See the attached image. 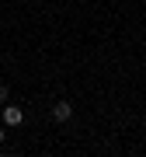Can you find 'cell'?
<instances>
[{
    "label": "cell",
    "mask_w": 146,
    "mask_h": 157,
    "mask_svg": "<svg viewBox=\"0 0 146 157\" xmlns=\"http://www.w3.org/2000/svg\"><path fill=\"white\" fill-rule=\"evenodd\" d=\"M0 119H4V126H7V129L24 126V112H21L17 105H4V108H0Z\"/></svg>",
    "instance_id": "cell-1"
},
{
    "label": "cell",
    "mask_w": 146,
    "mask_h": 157,
    "mask_svg": "<svg viewBox=\"0 0 146 157\" xmlns=\"http://www.w3.org/2000/svg\"><path fill=\"white\" fill-rule=\"evenodd\" d=\"M52 119H56V122H70L73 119V105L70 101H56V105H52Z\"/></svg>",
    "instance_id": "cell-2"
},
{
    "label": "cell",
    "mask_w": 146,
    "mask_h": 157,
    "mask_svg": "<svg viewBox=\"0 0 146 157\" xmlns=\"http://www.w3.org/2000/svg\"><path fill=\"white\" fill-rule=\"evenodd\" d=\"M7 98H11V87H7V84H0V101H7Z\"/></svg>",
    "instance_id": "cell-3"
},
{
    "label": "cell",
    "mask_w": 146,
    "mask_h": 157,
    "mask_svg": "<svg viewBox=\"0 0 146 157\" xmlns=\"http://www.w3.org/2000/svg\"><path fill=\"white\" fill-rule=\"evenodd\" d=\"M7 140V126H0V143H4Z\"/></svg>",
    "instance_id": "cell-4"
},
{
    "label": "cell",
    "mask_w": 146,
    "mask_h": 157,
    "mask_svg": "<svg viewBox=\"0 0 146 157\" xmlns=\"http://www.w3.org/2000/svg\"><path fill=\"white\" fill-rule=\"evenodd\" d=\"M0 108H4V105H0Z\"/></svg>",
    "instance_id": "cell-5"
}]
</instances>
